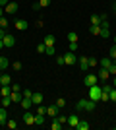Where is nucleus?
Returning <instances> with one entry per match:
<instances>
[{
	"mask_svg": "<svg viewBox=\"0 0 116 130\" xmlns=\"http://www.w3.org/2000/svg\"><path fill=\"white\" fill-rule=\"evenodd\" d=\"M77 122H79V117H77V115H72V117H68V124L72 126V128H76Z\"/></svg>",
	"mask_w": 116,
	"mask_h": 130,
	"instance_id": "dca6fc26",
	"label": "nucleus"
},
{
	"mask_svg": "<svg viewBox=\"0 0 116 130\" xmlns=\"http://www.w3.org/2000/svg\"><path fill=\"white\" fill-rule=\"evenodd\" d=\"M110 78V74H108V70L106 68H101V72H99V80H103V82H106Z\"/></svg>",
	"mask_w": 116,
	"mask_h": 130,
	"instance_id": "412c9836",
	"label": "nucleus"
},
{
	"mask_svg": "<svg viewBox=\"0 0 116 130\" xmlns=\"http://www.w3.org/2000/svg\"><path fill=\"white\" fill-rule=\"evenodd\" d=\"M47 115H49V117H52V119H54L56 115H58V107H56V103H54V105H49V107H47Z\"/></svg>",
	"mask_w": 116,
	"mask_h": 130,
	"instance_id": "4468645a",
	"label": "nucleus"
},
{
	"mask_svg": "<svg viewBox=\"0 0 116 130\" xmlns=\"http://www.w3.org/2000/svg\"><path fill=\"white\" fill-rule=\"evenodd\" d=\"M19 105H21V109H27V111H29V109H33V107H35V105H33V101H31V97H23V99H21V103H19Z\"/></svg>",
	"mask_w": 116,
	"mask_h": 130,
	"instance_id": "9d476101",
	"label": "nucleus"
},
{
	"mask_svg": "<svg viewBox=\"0 0 116 130\" xmlns=\"http://www.w3.org/2000/svg\"><path fill=\"white\" fill-rule=\"evenodd\" d=\"M23 122H25L27 126L35 124V115L31 113V111H25V113H23Z\"/></svg>",
	"mask_w": 116,
	"mask_h": 130,
	"instance_id": "20e7f679",
	"label": "nucleus"
},
{
	"mask_svg": "<svg viewBox=\"0 0 116 130\" xmlns=\"http://www.w3.org/2000/svg\"><path fill=\"white\" fill-rule=\"evenodd\" d=\"M31 101H33V105H41L43 103V93H33Z\"/></svg>",
	"mask_w": 116,
	"mask_h": 130,
	"instance_id": "aec40b11",
	"label": "nucleus"
},
{
	"mask_svg": "<svg viewBox=\"0 0 116 130\" xmlns=\"http://www.w3.org/2000/svg\"><path fill=\"white\" fill-rule=\"evenodd\" d=\"M37 53L39 54H44V53H47V45H44V43H39L37 45Z\"/></svg>",
	"mask_w": 116,
	"mask_h": 130,
	"instance_id": "2f4dec72",
	"label": "nucleus"
},
{
	"mask_svg": "<svg viewBox=\"0 0 116 130\" xmlns=\"http://www.w3.org/2000/svg\"><path fill=\"white\" fill-rule=\"evenodd\" d=\"M0 107H2V105H0Z\"/></svg>",
	"mask_w": 116,
	"mask_h": 130,
	"instance_id": "6e6d98bb",
	"label": "nucleus"
},
{
	"mask_svg": "<svg viewBox=\"0 0 116 130\" xmlns=\"http://www.w3.org/2000/svg\"><path fill=\"white\" fill-rule=\"evenodd\" d=\"M14 25H16V29H19V31H25V29H27V22H25V20H21V18H16V20H14Z\"/></svg>",
	"mask_w": 116,
	"mask_h": 130,
	"instance_id": "39448f33",
	"label": "nucleus"
},
{
	"mask_svg": "<svg viewBox=\"0 0 116 130\" xmlns=\"http://www.w3.org/2000/svg\"><path fill=\"white\" fill-rule=\"evenodd\" d=\"M108 56H110L112 60L116 58V45H114V47H110V53H108Z\"/></svg>",
	"mask_w": 116,
	"mask_h": 130,
	"instance_id": "a19ab883",
	"label": "nucleus"
},
{
	"mask_svg": "<svg viewBox=\"0 0 116 130\" xmlns=\"http://www.w3.org/2000/svg\"><path fill=\"white\" fill-rule=\"evenodd\" d=\"M12 70L19 72V70H21V62H12Z\"/></svg>",
	"mask_w": 116,
	"mask_h": 130,
	"instance_id": "c9c22d12",
	"label": "nucleus"
},
{
	"mask_svg": "<svg viewBox=\"0 0 116 130\" xmlns=\"http://www.w3.org/2000/svg\"><path fill=\"white\" fill-rule=\"evenodd\" d=\"M12 91H21V86H19V84H14V86H12Z\"/></svg>",
	"mask_w": 116,
	"mask_h": 130,
	"instance_id": "c03bdc74",
	"label": "nucleus"
},
{
	"mask_svg": "<svg viewBox=\"0 0 116 130\" xmlns=\"http://www.w3.org/2000/svg\"><path fill=\"white\" fill-rule=\"evenodd\" d=\"M0 84H2V86H10V84H12V78L8 76V74H0Z\"/></svg>",
	"mask_w": 116,
	"mask_h": 130,
	"instance_id": "a211bd4d",
	"label": "nucleus"
},
{
	"mask_svg": "<svg viewBox=\"0 0 116 130\" xmlns=\"http://www.w3.org/2000/svg\"><path fill=\"white\" fill-rule=\"evenodd\" d=\"M76 128L77 130H89V122H87V120H79Z\"/></svg>",
	"mask_w": 116,
	"mask_h": 130,
	"instance_id": "b1692460",
	"label": "nucleus"
},
{
	"mask_svg": "<svg viewBox=\"0 0 116 130\" xmlns=\"http://www.w3.org/2000/svg\"><path fill=\"white\" fill-rule=\"evenodd\" d=\"M89 33L91 35H101V25H91L89 27Z\"/></svg>",
	"mask_w": 116,
	"mask_h": 130,
	"instance_id": "393cba45",
	"label": "nucleus"
},
{
	"mask_svg": "<svg viewBox=\"0 0 116 130\" xmlns=\"http://www.w3.org/2000/svg\"><path fill=\"white\" fill-rule=\"evenodd\" d=\"M0 126H2V124H0Z\"/></svg>",
	"mask_w": 116,
	"mask_h": 130,
	"instance_id": "4d7b16f0",
	"label": "nucleus"
},
{
	"mask_svg": "<svg viewBox=\"0 0 116 130\" xmlns=\"http://www.w3.org/2000/svg\"><path fill=\"white\" fill-rule=\"evenodd\" d=\"M56 62H58V66L66 64V60H64V56H58V58H56Z\"/></svg>",
	"mask_w": 116,
	"mask_h": 130,
	"instance_id": "a18cd8bd",
	"label": "nucleus"
},
{
	"mask_svg": "<svg viewBox=\"0 0 116 130\" xmlns=\"http://www.w3.org/2000/svg\"><path fill=\"white\" fill-rule=\"evenodd\" d=\"M106 70H108V74H110V76H116V66H114V62H112V64L108 66Z\"/></svg>",
	"mask_w": 116,
	"mask_h": 130,
	"instance_id": "f704fd0d",
	"label": "nucleus"
},
{
	"mask_svg": "<svg viewBox=\"0 0 116 130\" xmlns=\"http://www.w3.org/2000/svg\"><path fill=\"white\" fill-rule=\"evenodd\" d=\"M35 124H44V115H35Z\"/></svg>",
	"mask_w": 116,
	"mask_h": 130,
	"instance_id": "473e14b6",
	"label": "nucleus"
},
{
	"mask_svg": "<svg viewBox=\"0 0 116 130\" xmlns=\"http://www.w3.org/2000/svg\"><path fill=\"white\" fill-rule=\"evenodd\" d=\"M68 49L72 51V53H76V51L79 49V45H77V43H70V45H68Z\"/></svg>",
	"mask_w": 116,
	"mask_h": 130,
	"instance_id": "4c0bfd02",
	"label": "nucleus"
},
{
	"mask_svg": "<svg viewBox=\"0 0 116 130\" xmlns=\"http://www.w3.org/2000/svg\"><path fill=\"white\" fill-rule=\"evenodd\" d=\"M21 93H23V97H33V91H31V89H21Z\"/></svg>",
	"mask_w": 116,
	"mask_h": 130,
	"instance_id": "ea45409f",
	"label": "nucleus"
},
{
	"mask_svg": "<svg viewBox=\"0 0 116 130\" xmlns=\"http://www.w3.org/2000/svg\"><path fill=\"white\" fill-rule=\"evenodd\" d=\"M35 115H47V107H43V105H35Z\"/></svg>",
	"mask_w": 116,
	"mask_h": 130,
	"instance_id": "a878e982",
	"label": "nucleus"
},
{
	"mask_svg": "<svg viewBox=\"0 0 116 130\" xmlns=\"http://www.w3.org/2000/svg\"><path fill=\"white\" fill-rule=\"evenodd\" d=\"M112 87H116V76H112Z\"/></svg>",
	"mask_w": 116,
	"mask_h": 130,
	"instance_id": "09e8293b",
	"label": "nucleus"
},
{
	"mask_svg": "<svg viewBox=\"0 0 116 130\" xmlns=\"http://www.w3.org/2000/svg\"><path fill=\"white\" fill-rule=\"evenodd\" d=\"M8 4H10V0H0V6H2V8H6Z\"/></svg>",
	"mask_w": 116,
	"mask_h": 130,
	"instance_id": "49530a36",
	"label": "nucleus"
},
{
	"mask_svg": "<svg viewBox=\"0 0 116 130\" xmlns=\"http://www.w3.org/2000/svg\"><path fill=\"white\" fill-rule=\"evenodd\" d=\"M37 4H39V8H47V6H50V0H39Z\"/></svg>",
	"mask_w": 116,
	"mask_h": 130,
	"instance_id": "72a5a7b5",
	"label": "nucleus"
},
{
	"mask_svg": "<svg viewBox=\"0 0 116 130\" xmlns=\"http://www.w3.org/2000/svg\"><path fill=\"white\" fill-rule=\"evenodd\" d=\"M0 86H2V84H0Z\"/></svg>",
	"mask_w": 116,
	"mask_h": 130,
	"instance_id": "5fc2aeb1",
	"label": "nucleus"
},
{
	"mask_svg": "<svg viewBox=\"0 0 116 130\" xmlns=\"http://www.w3.org/2000/svg\"><path fill=\"white\" fill-rule=\"evenodd\" d=\"M77 62H79V68H81L83 72H85V70L89 68V56H81V58L77 60Z\"/></svg>",
	"mask_w": 116,
	"mask_h": 130,
	"instance_id": "ddd939ff",
	"label": "nucleus"
},
{
	"mask_svg": "<svg viewBox=\"0 0 116 130\" xmlns=\"http://www.w3.org/2000/svg\"><path fill=\"white\" fill-rule=\"evenodd\" d=\"M58 120H60L62 124H66V122H68V117H66V115H60V117H58Z\"/></svg>",
	"mask_w": 116,
	"mask_h": 130,
	"instance_id": "79ce46f5",
	"label": "nucleus"
},
{
	"mask_svg": "<svg viewBox=\"0 0 116 130\" xmlns=\"http://www.w3.org/2000/svg\"><path fill=\"white\" fill-rule=\"evenodd\" d=\"M68 41H70V43H77V33L70 31V33H68Z\"/></svg>",
	"mask_w": 116,
	"mask_h": 130,
	"instance_id": "c756f323",
	"label": "nucleus"
},
{
	"mask_svg": "<svg viewBox=\"0 0 116 130\" xmlns=\"http://www.w3.org/2000/svg\"><path fill=\"white\" fill-rule=\"evenodd\" d=\"M4 12H6V14H10V16H12V14H16V12H17V4L10 0V4L4 8Z\"/></svg>",
	"mask_w": 116,
	"mask_h": 130,
	"instance_id": "9b49d317",
	"label": "nucleus"
},
{
	"mask_svg": "<svg viewBox=\"0 0 116 130\" xmlns=\"http://www.w3.org/2000/svg\"><path fill=\"white\" fill-rule=\"evenodd\" d=\"M64 60H66V64H76V62H77L76 54H74L72 51H68V53L64 54Z\"/></svg>",
	"mask_w": 116,
	"mask_h": 130,
	"instance_id": "1a4fd4ad",
	"label": "nucleus"
},
{
	"mask_svg": "<svg viewBox=\"0 0 116 130\" xmlns=\"http://www.w3.org/2000/svg\"><path fill=\"white\" fill-rule=\"evenodd\" d=\"M95 107H97V103L91 101V99H79L77 101V109L79 111H93Z\"/></svg>",
	"mask_w": 116,
	"mask_h": 130,
	"instance_id": "f03ea898",
	"label": "nucleus"
},
{
	"mask_svg": "<svg viewBox=\"0 0 116 130\" xmlns=\"http://www.w3.org/2000/svg\"><path fill=\"white\" fill-rule=\"evenodd\" d=\"M114 45H116V37H114Z\"/></svg>",
	"mask_w": 116,
	"mask_h": 130,
	"instance_id": "864d4df0",
	"label": "nucleus"
},
{
	"mask_svg": "<svg viewBox=\"0 0 116 130\" xmlns=\"http://www.w3.org/2000/svg\"><path fill=\"white\" fill-rule=\"evenodd\" d=\"M101 93H103V89H101L99 84H95V86L89 87V99L95 101V103H99V101H101Z\"/></svg>",
	"mask_w": 116,
	"mask_h": 130,
	"instance_id": "f257e3e1",
	"label": "nucleus"
},
{
	"mask_svg": "<svg viewBox=\"0 0 116 130\" xmlns=\"http://www.w3.org/2000/svg\"><path fill=\"white\" fill-rule=\"evenodd\" d=\"M8 66H10V60L6 58V56H0V72H2V70H6Z\"/></svg>",
	"mask_w": 116,
	"mask_h": 130,
	"instance_id": "5701e85b",
	"label": "nucleus"
},
{
	"mask_svg": "<svg viewBox=\"0 0 116 130\" xmlns=\"http://www.w3.org/2000/svg\"><path fill=\"white\" fill-rule=\"evenodd\" d=\"M44 54H49V56H52L54 54V47H47V53Z\"/></svg>",
	"mask_w": 116,
	"mask_h": 130,
	"instance_id": "37998d69",
	"label": "nucleus"
},
{
	"mask_svg": "<svg viewBox=\"0 0 116 130\" xmlns=\"http://www.w3.org/2000/svg\"><path fill=\"white\" fill-rule=\"evenodd\" d=\"M4 35H6V29H2V27H0V39H4Z\"/></svg>",
	"mask_w": 116,
	"mask_h": 130,
	"instance_id": "de8ad7c7",
	"label": "nucleus"
},
{
	"mask_svg": "<svg viewBox=\"0 0 116 130\" xmlns=\"http://www.w3.org/2000/svg\"><path fill=\"white\" fill-rule=\"evenodd\" d=\"M50 128H52V130H60V128H62V122H60V120H58V119L54 117V120H52V124H50Z\"/></svg>",
	"mask_w": 116,
	"mask_h": 130,
	"instance_id": "cd10ccee",
	"label": "nucleus"
},
{
	"mask_svg": "<svg viewBox=\"0 0 116 130\" xmlns=\"http://www.w3.org/2000/svg\"><path fill=\"white\" fill-rule=\"evenodd\" d=\"M0 105H2L4 109H8L12 105V97H10V95H8V97H0Z\"/></svg>",
	"mask_w": 116,
	"mask_h": 130,
	"instance_id": "4be33fe9",
	"label": "nucleus"
},
{
	"mask_svg": "<svg viewBox=\"0 0 116 130\" xmlns=\"http://www.w3.org/2000/svg\"><path fill=\"white\" fill-rule=\"evenodd\" d=\"M54 103H56V107H58V109H64V107H66V99H64V97H58Z\"/></svg>",
	"mask_w": 116,
	"mask_h": 130,
	"instance_id": "c85d7f7f",
	"label": "nucleus"
},
{
	"mask_svg": "<svg viewBox=\"0 0 116 130\" xmlns=\"http://www.w3.org/2000/svg\"><path fill=\"white\" fill-rule=\"evenodd\" d=\"M101 23H103V16H99V14L91 16V25H101Z\"/></svg>",
	"mask_w": 116,
	"mask_h": 130,
	"instance_id": "6ab92c4d",
	"label": "nucleus"
},
{
	"mask_svg": "<svg viewBox=\"0 0 116 130\" xmlns=\"http://www.w3.org/2000/svg\"><path fill=\"white\" fill-rule=\"evenodd\" d=\"M6 120H8V113H6V109H4V107H0V124L4 126V124H6Z\"/></svg>",
	"mask_w": 116,
	"mask_h": 130,
	"instance_id": "f3484780",
	"label": "nucleus"
},
{
	"mask_svg": "<svg viewBox=\"0 0 116 130\" xmlns=\"http://www.w3.org/2000/svg\"><path fill=\"white\" fill-rule=\"evenodd\" d=\"M12 103H21V99H23V93L21 91H12Z\"/></svg>",
	"mask_w": 116,
	"mask_h": 130,
	"instance_id": "f8f14e48",
	"label": "nucleus"
},
{
	"mask_svg": "<svg viewBox=\"0 0 116 130\" xmlns=\"http://www.w3.org/2000/svg\"><path fill=\"white\" fill-rule=\"evenodd\" d=\"M43 43L47 45V47H54V43H56V37L52 35V33H47V35H44V39H43Z\"/></svg>",
	"mask_w": 116,
	"mask_h": 130,
	"instance_id": "0eeeda50",
	"label": "nucleus"
},
{
	"mask_svg": "<svg viewBox=\"0 0 116 130\" xmlns=\"http://www.w3.org/2000/svg\"><path fill=\"white\" fill-rule=\"evenodd\" d=\"M110 27H108V20H103V23H101V37H108L110 35V31H108Z\"/></svg>",
	"mask_w": 116,
	"mask_h": 130,
	"instance_id": "423d86ee",
	"label": "nucleus"
},
{
	"mask_svg": "<svg viewBox=\"0 0 116 130\" xmlns=\"http://www.w3.org/2000/svg\"><path fill=\"white\" fill-rule=\"evenodd\" d=\"M2 41H4V47H14V45H16V39H14V35H10V33H6Z\"/></svg>",
	"mask_w": 116,
	"mask_h": 130,
	"instance_id": "6e6552de",
	"label": "nucleus"
},
{
	"mask_svg": "<svg viewBox=\"0 0 116 130\" xmlns=\"http://www.w3.org/2000/svg\"><path fill=\"white\" fill-rule=\"evenodd\" d=\"M83 84H85L87 87L95 86V84H99V76H95V74H87V76L83 78Z\"/></svg>",
	"mask_w": 116,
	"mask_h": 130,
	"instance_id": "7ed1b4c3",
	"label": "nucleus"
},
{
	"mask_svg": "<svg viewBox=\"0 0 116 130\" xmlns=\"http://www.w3.org/2000/svg\"><path fill=\"white\" fill-rule=\"evenodd\" d=\"M0 49H4V41L2 39H0Z\"/></svg>",
	"mask_w": 116,
	"mask_h": 130,
	"instance_id": "3c124183",
	"label": "nucleus"
},
{
	"mask_svg": "<svg viewBox=\"0 0 116 130\" xmlns=\"http://www.w3.org/2000/svg\"><path fill=\"white\" fill-rule=\"evenodd\" d=\"M4 16V8H2V6H0V18Z\"/></svg>",
	"mask_w": 116,
	"mask_h": 130,
	"instance_id": "8fccbe9b",
	"label": "nucleus"
},
{
	"mask_svg": "<svg viewBox=\"0 0 116 130\" xmlns=\"http://www.w3.org/2000/svg\"><path fill=\"white\" fill-rule=\"evenodd\" d=\"M8 25H10V22H8V18H0V27H2V29H8Z\"/></svg>",
	"mask_w": 116,
	"mask_h": 130,
	"instance_id": "7c9ffc66",
	"label": "nucleus"
},
{
	"mask_svg": "<svg viewBox=\"0 0 116 130\" xmlns=\"http://www.w3.org/2000/svg\"><path fill=\"white\" fill-rule=\"evenodd\" d=\"M97 64H99V60L93 58V56H89V68H91V66H97Z\"/></svg>",
	"mask_w": 116,
	"mask_h": 130,
	"instance_id": "58836bf2",
	"label": "nucleus"
},
{
	"mask_svg": "<svg viewBox=\"0 0 116 130\" xmlns=\"http://www.w3.org/2000/svg\"><path fill=\"white\" fill-rule=\"evenodd\" d=\"M112 8H114V12H116V2H114V6H112Z\"/></svg>",
	"mask_w": 116,
	"mask_h": 130,
	"instance_id": "603ef678",
	"label": "nucleus"
},
{
	"mask_svg": "<svg viewBox=\"0 0 116 130\" xmlns=\"http://www.w3.org/2000/svg\"><path fill=\"white\" fill-rule=\"evenodd\" d=\"M108 95H110V101L116 103V87H110V93H108Z\"/></svg>",
	"mask_w": 116,
	"mask_h": 130,
	"instance_id": "e433bc0d",
	"label": "nucleus"
},
{
	"mask_svg": "<svg viewBox=\"0 0 116 130\" xmlns=\"http://www.w3.org/2000/svg\"><path fill=\"white\" fill-rule=\"evenodd\" d=\"M99 64H101V68H108V66L112 64V58H110V56H105V58L99 60Z\"/></svg>",
	"mask_w": 116,
	"mask_h": 130,
	"instance_id": "2eb2a0df",
	"label": "nucleus"
},
{
	"mask_svg": "<svg viewBox=\"0 0 116 130\" xmlns=\"http://www.w3.org/2000/svg\"><path fill=\"white\" fill-rule=\"evenodd\" d=\"M6 126H8L10 130H16V128H17V122H16L14 119H8V120H6Z\"/></svg>",
	"mask_w": 116,
	"mask_h": 130,
	"instance_id": "bb28decb",
	"label": "nucleus"
}]
</instances>
